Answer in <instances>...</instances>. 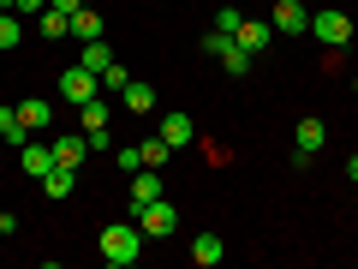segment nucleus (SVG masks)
<instances>
[{
    "label": "nucleus",
    "instance_id": "f257e3e1",
    "mask_svg": "<svg viewBox=\"0 0 358 269\" xmlns=\"http://www.w3.org/2000/svg\"><path fill=\"white\" fill-rule=\"evenodd\" d=\"M96 245H102V257L114 269H126V263H138V251H143V228H131V221H108Z\"/></svg>",
    "mask_w": 358,
    "mask_h": 269
},
{
    "label": "nucleus",
    "instance_id": "f03ea898",
    "mask_svg": "<svg viewBox=\"0 0 358 269\" xmlns=\"http://www.w3.org/2000/svg\"><path fill=\"white\" fill-rule=\"evenodd\" d=\"M60 96H66L72 108H84V102L102 96V78L90 72V66H66V72H60Z\"/></svg>",
    "mask_w": 358,
    "mask_h": 269
},
{
    "label": "nucleus",
    "instance_id": "7ed1b4c3",
    "mask_svg": "<svg viewBox=\"0 0 358 269\" xmlns=\"http://www.w3.org/2000/svg\"><path fill=\"white\" fill-rule=\"evenodd\" d=\"M310 36H317L322 48L341 54L346 42H352V18H346V13H310Z\"/></svg>",
    "mask_w": 358,
    "mask_h": 269
},
{
    "label": "nucleus",
    "instance_id": "20e7f679",
    "mask_svg": "<svg viewBox=\"0 0 358 269\" xmlns=\"http://www.w3.org/2000/svg\"><path fill=\"white\" fill-rule=\"evenodd\" d=\"M203 54H215V60L227 66V78H245V72H251V54H245L233 36H221V30H209V36H203Z\"/></svg>",
    "mask_w": 358,
    "mask_h": 269
},
{
    "label": "nucleus",
    "instance_id": "39448f33",
    "mask_svg": "<svg viewBox=\"0 0 358 269\" xmlns=\"http://www.w3.org/2000/svg\"><path fill=\"white\" fill-rule=\"evenodd\" d=\"M138 228H143V240H167V233L179 228V209L167 204V198H155V204L138 209Z\"/></svg>",
    "mask_w": 358,
    "mask_h": 269
},
{
    "label": "nucleus",
    "instance_id": "423d86ee",
    "mask_svg": "<svg viewBox=\"0 0 358 269\" xmlns=\"http://www.w3.org/2000/svg\"><path fill=\"white\" fill-rule=\"evenodd\" d=\"M329 144V126L322 120H299V132H293V167H310V156Z\"/></svg>",
    "mask_w": 358,
    "mask_h": 269
},
{
    "label": "nucleus",
    "instance_id": "0eeeda50",
    "mask_svg": "<svg viewBox=\"0 0 358 269\" xmlns=\"http://www.w3.org/2000/svg\"><path fill=\"white\" fill-rule=\"evenodd\" d=\"M268 25L281 30V36H305V30H310V6H305V0H281Z\"/></svg>",
    "mask_w": 358,
    "mask_h": 269
},
{
    "label": "nucleus",
    "instance_id": "6e6552de",
    "mask_svg": "<svg viewBox=\"0 0 358 269\" xmlns=\"http://www.w3.org/2000/svg\"><path fill=\"white\" fill-rule=\"evenodd\" d=\"M233 42H239V48H245V54L257 60V54H263L268 42H275V25H263V18H239V30H233Z\"/></svg>",
    "mask_w": 358,
    "mask_h": 269
},
{
    "label": "nucleus",
    "instance_id": "1a4fd4ad",
    "mask_svg": "<svg viewBox=\"0 0 358 269\" xmlns=\"http://www.w3.org/2000/svg\"><path fill=\"white\" fill-rule=\"evenodd\" d=\"M18 167H24L30 179H42V174H54V144H18Z\"/></svg>",
    "mask_w": 358,
    "mask_h": 269
},
{
    "label": "nucleus",
    "instance_id": "9d476101",
    "mask_svg": "<svg viewBox=\"0 0 358 269\" xmlns=\"http://www.w3.org/2000/svg\"><path fill=\"white\" fill-rule=\"evenodd\" d=\"M155 198H162V174H155V167H138V174H131V216H138L143 204H155Z\"/></svg>",
    "mask_w": 358,
    "mask_h": 269
},
{
    "label": "nucleus",
    "instance_id": "9b49d317",
    "mask_svg": "<svg viewBox=\"0 0 358 269\" xmlns=\"http://www.w3.org/2000/svg\"><path fill=\"white\" fill-rule=\"evenodd\" d=\"M221 257H227V245H221V233H197V240H192V263H203V269H215Z\"/></svg>",
    "mask_w": 358,
    "mask_h": 269
},
{
    "label": "nucleus",
    "instance_id": "f8f14e48",
    "mask_svg": "<svg viewBox=\"0 0 358 269\" xmlns=\"http://www.w3.org/2000/svg\"><path fill=\"white\" fill-rule=\"evenodd\" d=\"M18 120H24V132H48L54 126V108L42 102V96H30V102H18Z\"/></svg>",
    "mask_w": 358,
    "mask_h": 269
},
{
    "label": "nucleus",
    "instance_id": "ddd939ff",
    "mask_svg": "<svg viewBox=\"0 0 358 269\" xmlns=\"http://www.w3.org/2000/svg\"><path fill=\"white\" fill-rule=\"evenodd\" d=\"M120 102H126V108H131V114H155V90H150V84H143V78H131V84H126V90H120Z\"/></svg>",
    "mask_w": 358,
    "mask_h": 269
},
{
    "label": "nucleus",
    "instance_id": "4468645a",
    "mask_svg": "<svg viewBox=\"0 0 358 269\" xmlns=\"http://www.w3.org/2000/svg\"><path fill=\"white\" fill-rule=\"evenodd\" d=\"M162 138L173 144V156H179V150H185V144L197 138V126H192V120H185V114H167V120H162Z\"/></svg>",
    "mask_w": 358,
    "mask_h": 269
},
{
    "label": "nucleus",
    "instance_id": "2eb2a0df",
    "mask_svg": "<svg viewBox=\"0 0 358 269\" xmlns=\"http://www.w3.org/2000/svg\"><path fill=\"white\" fill-rule=\"evenodd\" d=\"M84 150H90V144H84V132H78V138H54V162H60V167H72V174L84 167Z\"/></svg>",
    "mask_w": 358,
    "mask_h": 269
},
{
    "label": "nucleus",
    "instance_id": "dca6fc26",
    "mask_svg": "<svg viewBox=\"0 0 358 269\" xmlns=\"http://www.w3.org/2000/svg\"><path fill=\"white\" fill-rule=\"evenodd\" d=\"M42 192H48V198H72V192H78V174L54 162V174H42Z\"/></svg>",
    "mask_w": 358,
    "mask_h": 269
},
{
    "label": "nucleus",
    "instance_id": "f3484780",
    "mask_svg": "<svg viewBox=\"0 0 358 269\" xmlns=\"http://www.w3.org/2000/svg\"><path fill=\"white\" fill-rule=\"evenodd\" d=\"M138 156H143V167H167V162H173V144L155 132V138H143V144H138Z\"/></svg>",
    "mask_w": 358,
    "mask_h": 269
},
{
    "label": "nucleus",
    "instance_id": "a211bd4d",
    "mask_svg": "<svg viewBox=\"0 0 358 269\" xmlns=\"http://www.w3.org/2000/svg\"><path fill=\"white\" fill-rule=\"evenodd\" d=\"M36 30H42V36H48V42L72 36V13H54V6H48V13H36Z\"/></svg>",
    "mask_w": 358,
    "mask_h": 269
},
{
    "label": "nucleus",
    "instance_id": "6ab92c4d",
    "mask_svg": "<svg viewBox=\"0 0 358 269\" xmlns=\"http://www.w3.org/2000/svg\"><path fill=\"white\" fill-rule=\"evenodd\" d=\"M78 66H90V72L102 78L108 66H114V48H108V42H84V60H78Z\"/></svg>",
    "mask_w": 358,
    "mask_h": 269
},
{
    "label": "nucleus",
    "instance_id": "aec40b11",
    "mask_svg": "<svg viewBox=\"0 0 358 269\" xmlns=\"http://www.w3.org/2000/svg\"><path fill=\"white\" fill-rule=\"evenodd\" d=\"M72 36H78V42H102V18L78 6V13H72Z\"/></svg>",
    "mask_w": 358,
    "mask_h": 269
},
{
    "label": "nucleus",
    "instance_id": "412c9836",
    "mask_svg": "<svg viewBox=\"0 0 358 269\" xmlns=\"http://www.w3.org/2000/svg\"><path fill=\"white\" fill-rule=\"evenodd\" d=\"M0 138H6V144H24L30 138L24 120H18V108H0Z\"/></svg>",
    "mask_w": 358,
    "mask_h": 269
},
{
    "label": "nucleus",
    "instance_id": "4be33fe9",
    "mask_svg": "<svg viewBox=\"0 0 358 269\" xmlns=\"http://www.w3.org/2000/svg\"><path fill=\"white\" fill-rule=\"evenodd\" d=\"M18 42H24V25L13 13H0V48H18Z\"/></svg>",
    "mask_w": 358,
    "mask_h": 269
},
{
    "label": "nucleus",
    "instance_id": "5701e85b",
    "mask_svg": "<svg viewBox=\"0 0 358 269\" xmlns=\"http://www.w3.org/2000/svg\"><path fill=\"white\" fill-rule=\"evenodd\" d=\"M90 126H108V96H96V102H84V132Z\"/></svg>",
    "mask_w": 358,
    "mask_h": 269
},
{
    "label": "nucleus",
    "instance_id": "b1692460",
    "mask_svg": "<svg viewBox=\"0 0 358 269\" xmlns=\"http://www.w3.org/2000/svg\"><path fill=\"white\" fill-rule=\"evenodd\" d=\"M114 162L126 167V174H138V167H143V156H138V144H120V150H114Z\"/></svg>",
    "mask_w": 358,
    "mask_h": 269
},
{
    "label": "nucleus",
    "instance_id": "393cba45",
    "mask_svg": "<svg viewBox=\"0 0 358 269\" xmlns=\"http://www.w3.org/2000/svg\"><path fill=\"white\" fill-rule=\"evenodd\" d=\"M126 84H131V72H126V66L114 60V66H108V72H102V90H126Z\"/></svg>",
    "mask_w": 358,
    "mask_h": 269
},
{
    "label": "nucleus",
    "instance_id": "a878e982",
    "mask_svg": "<svg viewBox=\"0 0 358 269\" xmlns=\"http://www.w3.org/2000/svg\"><path fill=\"white\" fill-rule=\"evenodd\" d=\"M239 18H245V13H233V6H221V13H215V30H221V36H233V30H239Z\"/></svg>",
    "mask_w": 358,
    "mask_h": 269
},
{
    "label": "nucleus",
    "instance_id": "bb28decb",
    "mask_svg": "<svg viewBox=\"0 0 358 269\" xmlns=\"http://www.w3.org/2000/svg\"><path fill=\"white\" fill-rule=\"evenodd\" d=\"M84 144H90V150H114V138H108V126H90V132H84Z\"/></svg>",
    "mask_w": 358,
    "mask_h": 269
},
{
    "label": "nucleus",
    "instance_id": "cd10ccee",
    "mask_svg": "<svg viewBox=\"0 0 358 269\" xmlns=\"http://www.w3.org/2000/svg\"><path fill=\"white\" fill-rule=\"evenodd\" d=\"M18 13H48V0H13Z\"/></svg>",
    "mask_w": 358,
    "mask_h": 269
},
{
    "label": "nucleus",
    "instance_id": "c85d7f7f",
    "mask_svg": "<svg viewBox=\"0 0 358 269\" xmlns=\"http://www.w3.org/2000/svg\"><path fill=\"white\" fill-rule=\"evenodd\" d=\"M54 13H78V6H84V0H48Z\"/></svg>",
    "mask_w": 358,
    "mask_h": 269
},
{
    "label": "nucleus",
    "instance_id": "c756f323",
    "mask_svg": "<svg viewBox=\"0 0 358 269\" xmlns=\"http://www.w3.org/2000/svg\"><path fill=\"white\" fill-rule=\"evenodd\" d=\"M346 174H352V186H358V156H352V162H346Z\"/></svg>",
    "mask_w": 358,
    "mask_h": 269
},
{
    "label": "nucleus",
    "instance_id": "7c9ffc66",
    "mask_svg": "<svg viewBox=\"0 0 358 269\" xmlns=\"http://www.w3.org/2000/svg\"><path fill=\"white\" fill-rule=\"evenodd\" d=\"M352 90H358V78H352Z\"/></svg>",
    "mask_w": 358,
    "mask_h": 269
}]
</instances>
